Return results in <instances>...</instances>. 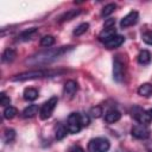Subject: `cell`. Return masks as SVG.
<instances>
[{
	"mask_svg": "<svg viewBox=\"0 0 152 152\" xmlns=\"http://www.w3.org/2000/svg\"><path fill=\"white\" fill-rule=\"evenodd\" d=\"M139 19V13L137 11H131L128 14H126L121 21H120V26L122 28H126V27H129V26H133L134 24H137Z\"/></svg>",
	"mask_w": 152,
	"mask_h": 152,
	"instance_id": "8",
	"label": "cell"
},
{
	"mask_svg": "<svg viewBox=\"0 0 152 152\" xmlns=\"http://www.w3.org/2000/svg\"><path fill=\"white\" fill-rule=\"evenodd\" d=\"M53 44H55V37H53V36L48 34V36H44V37L40 39V45L44 46V48H50V46H52Z\"/></svg>",
	"mask_w": 152,
	"mask_h": 152,
	"instance_id": "23",
	"label": "cell"
},
{
	"mask_svg": "<svg viewBox=\"0 0 152 152\" xmlns=\"http://www.w3.org/2000/svg\"><path fill=\"white\" fill-rule=\"evenodd\" d=\"M138 94L144 97H148L152 95V84L151 83H142L138 88Z\"/></svg>",
	"mask_w": 152,
	"mask_h": 152,
	"instance_id": "17",
	"label": "cell"
},
{
	"mask_svg": "<svg viewBox=\"0 0 152 152\" xmlns=\"http://www.w3.org/2000/svg\"><path fill=\"white\" fill-rule=\"evenodd\" d=\"M120 118H121V113L119 110H116V109H109L104 114V120L108 124H114V122L119 121Z\"/></svg>",
	"mask_w": 152,
	"mask_h": 152,
	"instance_id": "13",
	"label": "cell"
},
{
	"mask_svg": "<svg viewBox=\"0 0 152 152\" xmlns=\"http://www.w3.org/2000/svg\"><path fill=\"white\" fill-rule=\"evenodd\" d=\"M142 40L144 43L148 44V45H152V31H147L142 34Z\"/></svg>",
	"mask_w": 152,
	"mask_h": 152,
	"instance_id": "29",
	"label": "cell"
},
{
	"mask_svg": "<svg viewBox=\"0 0 152 152\" xmlns=\"http://www.w3.org/2000/svg\"><path fill=\"white\" fill-rule=\"evenodd\" d=\"M74 46H59L56 49H48L44 51H40L33 56H31L26 63L30 65H44V64H49L52 61L59 58L61 56H63L64 53L69 52L70 50H72Z\"/></svg>",
	"mask_w": 152,
	"mask_h": 152,
	"instance_id": "1",
	"label": "cell"
},
{
	"mask_svg": "<svg viewBox=\"0 0 152 152\" xmlns=\"http://www.w3.org/2000/svg\"><path fill=\"white\" fill-rule=\"evenodd\" d=\"M15 56H17L15 50L12 48H7V49H5V51L1 55V61L4 63H11L15 58Z\"/></svg>",
	"mask_w": 152,
	"mask_h": 152,
	"instance_id": "15",
	"label": "cell"
},
{
	"mask_svg": "<svg viewBox=\"0 0 152 152\" xmlns=\"http://www.w3.org/2000/svg\"><path fill=\"white\" fill-rule=\"evenodd\" d=\"M81 121H82V126H88L89 125V115L81 114Z\"/></svg>",
	"mask_w": 152,
	"mask_h": 152,
	"instance_id": "30",
	"label": "cell"
},
{
	"mask_svg": "<svg viewBox=\"0 0 152 152\" xmlns=\"http://www.w3.org/2000/svg\"><path fill=\"white\" fill-rule=\"evenodd\" d=\"M147 113H148V115H150V116H151V119H152V108H151V109H148V110H147Z\"/></svg>",
	"mask_w": 152,
	"mask_h": 152,
	"instance_id": "33",
	"label": "cell"
},
{
	"mask_svg": "<svg viewBox=\"0 0 152 152\" xmlns=\"http://www.w3.org/2000/svg\"><path fill=\"white\" fill-rule=\"evenodd\" d=\"M124 77H125V64L121 57L118 55L115 56L114 62H113V78L116 82H121Z\"/></svg>",
	"mask_w": 152,
	"mask_h": 152,
	"instance_id": "6",
	"label": "cell"
},
{
	"mask_svg": "<svg viewBox=\"0 0 152 152\" xmlns=\"http://www.w3.org/2000/svg\"><path fill=\"white\" fill-rule=\"evenodd\" d=\"M89 114H90V116H91V118H95V119H97V118H100V116L103 114V113H102V108H101V107H99V106H96V107H93V108L90 109Z\"/></svg>",
	"mask_w": 152,
	"mask_h": 152,
	"instance_id": "27",
	"label": "cell"
},
{
	"mask_svg": "<svg viewBox=\"0 0 152 152\" xmlns=\"http://www.w3.org/2000/svg\"><path fill=\"white\" fill-rule=\"evenodd\" d=\"M57 103H58V97H57V96H52V97H50L46 102H44L43 106H42L40 109H39V116H40V119H42V120L49 119V118L52 115V113H53V110H55Z\"/></svg>",
	"mask_w": 152,
	"mask_h": 152,
	"instance_id": "4",
	"label": "cell"
},
{
	"mask_svg": "<svg viewBox=\"0 0 152 152\" xmlns=\"http://www.w3.org/2000/svg\"><path fill=\"white\" fill-rule=\"evenodd\" d=\"M51 74L52 72L49 71V70L36 69V70H30V71H24V72L17 74L15 76H13L11 78V81H13V82H24V81H28V80H37V78L46 77Z\"/></svg>",
	"mask_w": 152,
	"mask_h": 152,
	"instance_id": "2",
	"label": "cell"
},
{
	"mask_svg": "<svg viewBox=\"0 0 152 152\" xmlns=\"http://www.w3.org/2000/svg\"><path fill=\"white\" fill-rule=\"evenodd\" d=\"M66 132H68V128H66V127L59 126V127L57 128V131H56V139H57V140L63 139V138L66 135Z\"/></svg>",
	"mask_w": 152,
	"mask_h": 152,
	"instance_id": "26",
	"label": "cell"
},
{
	"mask_svg": "<svg viewBox=\"0 0 152 152\" xmlns=\"http://www.w3.org/2000/svg\"><path fill=\"white\" fill-rule=\"evenodd\" d=\"M77 89H78V84L74 80H69L64 83V93L69 96H72L77 91Z\"/></svg>",
	"mask_w": 152,
	"mask_h": 152,
	"instance_id": "14",
	"label": "cell"
},
{
	"mask_svg": "<svg viewBox=\"0 0 152 152\" xmlns=\"http://www.w3.org/2000/svg\"><path fill=\"white\" fill-rule=\"evenodd\" d=\"M38 32V28L37 27H31V28H27L25 31H23L20 34H19V39L23 40V42H27L30 39L33 38V36Z\"/></svg>",
	"mask_w": 152,
	"mask_h": 152,
	"instance_id": "16",
	"label": "cell"
},
{
	"mask_svg": "<svg viewBox=\"0 0 152 152\" xmlns=\"http://www.w3.org/2000/svg\"><path fill=\"white\" fill-rule=\"evenodd\" d=\"M0 103H1V106H4V107H8L10 103H11V99H10L8 96H6V94L1 93V94H0Z\"/></svg>",
	"mask_w": 152,
	"mask_h": 152,
	"instance_id": "28",
	"label": "cell"
},
{
	"mask_svg": "<svg viewBox=\"0 0 152 152\" xmlns=\"http://www.w3.org/2000/svg\"><path fill=\"white\" fill-rule=\"evenodd\" d=\"M81 13V10L76 8V10H69L66 12H64L59 18H58V23H65V21H70L74 18H76L78 14Z\"/></svg>",
	"mask_w": 152,
	"mask_h": 152,
	"instance_id": "11",
	"label": "cell"
},
{
	"mask_svg": "<svg viewBox=\"0 0 152 152\" xmlns=\"http://www.w3.org/2000/svg\"><path fill=\"white\" fill-rule=\"evenodd\" d=\"M69 152H84V151H83V148L81 146H74V147L70 148Z\"/></svg>",
	"mask_w": 152,
	"mask_h": 152,
	"instance_id": "32",
	"label": "cell"
},
{
	"mask_svg": "<svg viewBox=\"0 0 152 152\" xmlns=\"http://www.w3.org/2000/svg\"><path fill=\"white\" fill-rule=\"evenodd\" d=\"M133 116H134V119L139 122V124H142V125H147L152 119H151V116L148 115V113L146 112V110H144V109H141V108H139V107H134V109H133Z\"/></svg>",
	"mask_w": 152,
	"mask_h": 152,
	"instance_id": "9",
	"label": "cell"
},
{
	"mask_svg": "<svg viewBox=\"0 0 152 152\" xmlns=\"http://www.w3.org/2000/svg\"><path fill=\"white\" fill-rule=\"evenodd\" d=\"M38 113V106L37 104H30L23 110V116L24 118H32Z\"/></svg>",
	"mask_w": 152,
	"mask_h": 152,
	"instance_id": "20",
	"label": "cell"
},
{
	"mask_svg": "<svg viewBox=\"0 0 152 152\" xmlns=\"http://www.w3.org/2000/svg\"><path fill=\"white\" fill-rule=\"evenodd\" d=\"M23 96L26 101H34L38 97V90L34 88H26L23 93Z\"/></svg>",
	"mask_w": 152,
	"mask_h": 152,
	"instance_id": "18",
	"label": "cell"
},
{
	"mask_svg": "<svg viewBox=\"0 0 152 152\" xmlns=\"http://www.w3.org/2000/svg\"><path fill=\"white\" fill-rule=\"evenodd\" d=\"M18 114V110H17V108L15 107H13V106H8V107H5V109H4V118L5 119H13L15 115Z\"/></svg>",
	"mask_w": 152,
	"mask_h": 152,
	"instance_id": "21",
	"label": "cell"
},
{
	"mask_svg": "<svg viewBox=\"0 0 152 152\" xmlns=\"http://www.w3.org/2000/svg\"><path fill=\"white\" fill-rule=\"evenodd\" d=\"M150 61H151V53H150V51L148 50H141L139 52V55H138V62L140 64H142V65H146V64L150 63Z\"/></svg>",
	"mask_w": 152,
	"mask_h": 152,
	"instance_id": "19",
	"label": "cell"
},
{
	"mask_svg": "<svg viewBox=\"0 0 152 152\" xmlns=\"http://www.w3.org/2000/svg\"><path fill=\"white\" fill-rule=\"evenodd\" d=\"M125 42V37L124 36H120V34H116L114 38H112L109 42L104 43V48L106 49H116L119 48L120 45H122V43Z\"/></svg>",
	"mask_w": 152,
	"mask_h": 152,
	"instance_id": "12",
	"label": "cell"
},
{
	"mask_svg": "<svg viewBox=\"0 0 152 152\" xmlns=\"http://www.w3.org/2000/svg\"><path fill=\"white\" fill-rule=\"evenodd\" d=\"M115 8H116V5H115V4H108V5H106V6L102 8L101 15H102V17H108V15H110V14L115 11Z\"/></svg>",
	"mask_w": 152,
	"mask_h": 152,
	"instance_id": "25",
	"label": "cell"
},
{
	"mask_svg": "<svg viewBox=\"0 0 152 152\" xmlns=\"http://www.w3.org/2000/svg\"><path fill=\"white\" fill-rule=\"evenodd\" d=\"M131 134H132L135 139L144 140V139H147V138L150 137V128H148L146 125L139 124V125H135V126L132 127Z\"/></svg>",
	"mask_w": 152,
	"mask_h": 152,
	"instance_id": "7",
	"label": "cell"
},
{
	"mask_svg": "<svg viewBox=\"0 0 152 152\" xmlns=\"http://www.w3.org/2000/svg\"><path fill=\"white\" fill-rule=\"evenodd\" d=\"M114 24H115V19H112V18H109L108 20H106V21H104L103 28H107V27H113V26H114Z\"/></svg>",
	"mask_w": 152,
	"mask_h": 152,
	"instance_id": "31",
	"label": "cell"
},
{
	"mask_svg": "<svg viewBox=\"0 0 152 152\" xmlns=\"http://www.w3.org/2000/svg\"><path fill=\"white\" fill-rule=\"evenodd\" d=\"M88 28H89V24L88 23H82V24H80L75 30H74V36H76V37H78V36H82L83 33H86L87 31H88Z\"/></svg>",
	"mask_w": 152,
	"mask_h": 152,
	"instance_id": "22",
	"label": "cell"
},
{
	"mask_svg": "<svg viewBox=\"0 0 152 152\" xmlns=\"http://www.w3.org/2000/svg\"><path fill=\"white\" fill-rule=\"evenodd\" d=\"M116 36V30L115 27H107V28H103L100 33H99V40L102 42L103 44L109 42L112 38H114Z\"/></svg>",
	"mask_w": 152,
	"mask_h": 152,
	"instance_id": "10",
	"label": "cell"
},
{
	"mask_svg": "<svg viewBox=\"0 0 152 152\" xmlns=\"http://www.w3.org/2000/svg\"><path fill=\"white\" fill-rule=\"evenodd\" d=\"M82 121H81V114L80 113H71L68 116V121H66V128L68 132L71 134H76L81 131L82 128Z\"/></svg>",
	"mask_w": 152,
	"mask_h": 152,
	"instance_id": "5",
	"label": "cell"
},
{
	"mask_svg": "<svg viewBox=\"0 0 152 152\" xmlns=\"http://www.w3.org/2000/svg\"><path fill=\"white\" fill-rule=\"evenodd\" d=\"M110 148V142L106 138H93L88 142L89 152H108Z\"/></svg>",
	"mask_w": 152,
	"mask_h": 152,
	"instance_id": "3",
	"label": "cell"
},
{
	"mask_svg": "<svg viewBox=\"0 0 152 152\" xmlns=\"http://www.w3.org/2000/svg\"><path fill=\"white\" fill-rule=\"evenodd\" d=\"M15 138V131L12 129V128H6L4 131V140L5 142H11L13 141Z\"/></svg>",
	"mask_w": 152,
	"mask_h": 152,
	"instance_id": "24",
	"label": "cell"
}]
</instances>
